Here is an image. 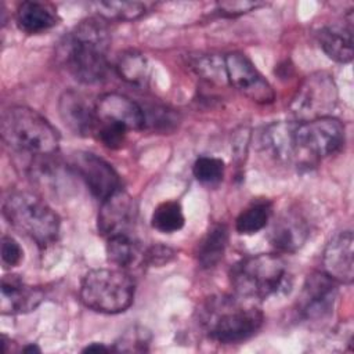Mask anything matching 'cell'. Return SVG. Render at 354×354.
<instances>
[{"label": "cell", "instance_id": "cell-14", "mask_svg": "<svg viewBox=\"0 0 354 354\" xmlns=\"http://www.w3.org/2000/svg\"><path fill=\"white\" fill-rule=\"evenodd\" d=\"M353 242L351 230H346L333 235L325 246L322 256L324 272L337 283L350 285L354 279Z\"/></svg>", "mask_w": 354, "mask_h": 354}, {"label": "cell", "instance_id": "cell-9", "mask_svg": "<svg viewBox=\"0 0 354 354\" xmlns=\"http://www.w3.org/2000/svg\"><path fill=\"white\" fill-rule=\"evenodd\" d=\"M224 75L228 83L257 104H271L275 93L271 84L254 68L252 61L241 53H230L223 58Z\"/></svg>", "mask_w": 354, "mask_h": 354}, {"label": "cell", "instance_id": "cell-7", "mask_svg": "<svg viewBox=\"0 0 354 354\" xmlns=\"http://www.w3.org/2000/svg\"><path fill=\"white\" fill-rule=\"evenodd\" d=\"M293 162L310 166L339 152L344 144V126L333 116L293 122Z\"/></svg>", "mask_w": 354, "mask_h": 354}, {"label": "cell", "instance_id": "cell-30", "mask_svg": "<svg viewBox=\"0 0 354 354\" xmlns=\"http://www.w3.org/2000/svg\"><path fill=\"white\" fill-rule=\"evenodd\" d=\"M264 6V3L259 1H246V0H238V1H218L216 4V11L227 18L239 17L242 14L250 12L259 7Z\"/></svg>", "mask_w": 354, "mask_h": 354}, {"label": "cell", "instance_id": "cell-18", "mask_svg": "<svg viewBox=\"0 0 354 354\" xmlns=\"http://www.w3.org/2000/svg\"><path fill=\"white\" fill-rule=\"evenodd\" d=\"M318 43L322 51L333 61L347 64L353 59V12L346 22L332 24L318 30Z\"/></svg>", "mask_w": 354, "mask_h": 354}, {"label": "cell", "instance_id": "cell-19", "mask_svg": "<svg viewBox=\"0 0 354 354\" xmlns=\"http://www.w3.org/2000/svg\"><path fill=\"white\" fill-rule=\"evenodd\" d=\"M59 21L57 8L47 1H22L15 11L18 29L28 35L43 33L54 28Z\"/></svg>", "mask_w": 354, "mask_h": 354}, {"label": "cell", "instance_id": "cell-6", "mask_svg": "<svg viewBox=\"0 0 354 354\" xmlns=\"http://www.w3.org/2000/svg\"><path fill=\"white\" fill-rule=\"evenodd\" d=\"M286 279V264L275 253H259L235 263L230 281L236 295L263 300L282 289Z\"/></svg>", "mask_w": 354, "mask_h": 354}, {"label": "cell", "instance_id": "cell-4", "mask_svg": "<svg viewBox=\"0 0 354 354\" xmlns=\"http://www.w3.org/2000/svg\"><path fill=\"white\" fill-rule=\"evenodd\" d=\"M3 216L8 224L40 248L58 239L59 217L39 195L28 191L10 192L3 201Z\"/></svg>", "mask_w": 354, "mask_h": 354}, {"label": "cell", "instance_id": "cell-22", "mask_svg": "<svg viewBox=\"0 0 354 354\" xmlns=\"http://www.w3.org/2000/svg\"><path fill=\"white\" fill-rule=\"evenodd\" d=\"M115 69L120 79L129 84L144 87L151 76V66L148 59L138 51H124L119 55Z\"/></svg>", "mask_w": 354, "mask_h": 354}, {"label": "cell", "instance_id": "cell-12", "mask_svg": "<svg viewBox=\"0 0 354 354\" xmlns=\"http://www.w3.org/2000/svg\"><path fill=\"white\" fill-rule=\"evenodd\" d=\"M71 166L86 183L93 196L100 201L106 199L120 189V178L116 170L95 153L84 151L75 152L71 158Z\"/></svg>", "mask_w": 354, "mask_h": 354}, {"label": "cell", "instance_id": "cell-25", "mask_svg": "<svg viewBox=\"0 0 354 354\" xmlns=\"http://www.w3.org/2000/svg\"><path fill=\"white\" fill-rule=\"evenodd\" d=\"M185 217L183 207L177 201H165L159 203L151 216V225L163 234H171L184 227Z\"/></svg>", "mask_w": 354, "mask_h": 354}, {"label": "cell", "instance_id": "cell-8", "mask_svg": "<svg viewBox=\"0 0 354 354\" xmlns=\"http://www.w3.org/2000/svg\"><path fill=\"white\" fill-rule=\"evenodd\" d=\"M336 97V86L329 75H311L297 90L290 109L299 122L330 116L329 113L335 108Z\"/></svg>", "mask_w": 354, "mask_h": 354}, {"label": "cell", "instance_id": "cell-1", "mask_svg": "<svg viewBox=\"0 0 354 354\" xmlns=\"http://www.w3.org/2000/svg\"><path fill=\"white\" fill-rule=\"evenodd\" d=\"M109 33L98 17L80 21L64 39L59 51L69 73L80 83L93 84L108 72Z\"/></svg>", "mask_w": 354, "mask_h": 354}, {"label": "cell", "instance_id": "cell-27", "mask_svg": "<svg viewBox=\"0 0 354 354\" xmlns=\"http://www.w3.org/2000/svg\"><path fill=\"white\" fill-rule=\"evenodd\" d=\"M149 344V333L144 328L133 326L126 330L120 339L115 343L116 351L134 353V351H147Z\"/></svg>", "mask_w": 354, "mask_h": 354}, {"label": "cell", "instance_id": "cell-3", "mask_svg": "<svg viewBox=\"0 0 354 354\" xmlns=\"http://www.w3.org/2000/svg\"><path fill=\"white\" fill-rule=\"evenodd\" d=\"M1 137L15 151L33 156H48L59 148V134L37 111L15 105L1 115Z\"/></svg>", "mask_w": 354, "mask_h": 354}, {"label": "cell", "instance_id": "cell-33", "mask_svg": "<svg viewBox=\"0 0 354 354\" xmlns=\"http://www.w3.org/2000/svg\"><path fill=\"white\" fill-rule=\"evenodd\" d=\"M83 351H84V353H100V351H111V347L105 346L104 343H97V342H94V343H90V344H87V346L83 348Z\"/></svg>", "mask_w": 354, "mask_h": 354}, {"label": "cell", "instance_id": "cell-29", "mask_svg": "<svg viewBox=\"0 0 354 354\" xmlns=\"http://www.w3.org/2000/svg\"><path fill=\"white\" fill-rule=\"evenodd\" d=\"M144 109V108H142ZM149 112L144 111L145 115V127H155L156 130H170L176 126L177 118L171 113V111L166 108H151Z\"/></svg>", "mask_w": 354, "mask_h": 354}, {"label": "cell", "instance_id": "cell-23", "mask_svg": "<svg viewBox=\"0 0 354 354\" xmlns=\"http://www.w3.org/2000/svg\"><path fill=\"white\" fill-rule=\"evenodd\" d=\"M272 213V206L268 201H256L248 205L235 220V230L243 235H252L261 231Z\"/></svg>", "mask_w": 354, "mask_h": 354}, {"label": "cell", "instance_id": "cell-32", "mask_svg": "<svg viewBox=\"0 0 354 354\" xmlns=\"http://www.w3.org/2000/svg\"><path fill=\"white\" fill-rule=\"evenodd\" d=\"M176 252L165 245H153L145 249V266H163L171 261Z\"/></svg>", "mask_w": 354, "mask_h": 354}, {"label": "cell", "instance_id": "cell-21", "mask_svg": "<svg viewBox=\"0 0 354 354\" xmlns=\"http://www.w3.org/2000/svg\"><path fill=\"white\" fill-rule=\"evenodd\" d=\"M228 245V228L223 223L213 224L196 246V261L202 268H213L223 259Z\"/></svg>", "mask_w": 354, "mask_h": 354}, {"label": "cell", "instance_id": "cell-28", "mask_svg": "<svg viewBox=\"0 0 354 354\" xmlns=\"http://www.w3.org/2000/svg\"><path fill=\"white\" fill-rule=\"evenodd\" d=\"M127 131L124 127L116 126V124H111V123H95L94 127V133L97 136V138L108 148L111 149H116L120 148L124 141H126V136Z\"/></svg>", "mask_w": 354, "mask_h": 354}, {"label": "cell", "instance_id": "cell-26", "mask_svg": "<svg viewBox=\"0 0 354 354\" xmlns=\"http://www.w3.org/2000/svg\"><path fill=\"white\" fill-rule=\"evenodd\" d=\"M224 162L220 158L214 156H199L194 166H192V173L195 178L209 187L217 185L221 183L224 177Z\"/></svg>", "mask_w": 354, "mask_h": 354}, {"label": "cell", "instance_id": "cell-20", "mask_svg": "<svg viewBox=\"0 0 354 354\" xmlns=\"http://www.w3.org/2000/svg\"><path fill=\"white\" fill-rule=\"evenodd\" d=\"M145 249L134 235H119L106 239L108 260L124 271L145 266Z\"/></svg>", "mask_w": 354, "mask_h": 354}, {"label": "cell", "instance_id": "cell-10", "mask_svg": "<svg viewBox=\"0 0 354 354\" xmlns=\"http://www.w3.org/2000/svg\"><path fill=\"white\" fill-rule=\"evenodd\" d=\"M337 282L324 271L311 272L300 290L296 311L303 319L319 321L330 315L337 297Z\"/></svg>", "mask_w": 354, "mask_h": 354}, {"label": "cell", "instance_id": "cell-2", "mask_svg": "<svg viewBox=\"0 0 354 354\" xmlns=\"http://www.w3.org/2000/svg\"><path fill=\"white\" fill-rule=\"evenodd\" d=\"M254 301L236 293L210 297L199 311L201 324L209 337L218 343L245 342L256 335L264 322V314Z\"/></svg>", "mask_w": 354, "mask_h": 354}, {"label": "cell", "instance_id": "cell-13", "mask_svg": "<svg viewBox=\"0 0 354 354\" xmlns=\"http://www.w3.org/2000/svg\"><path fill=\"white\" fill-rule=\"evenodd\" d=\"M95 123H111L126 130H141L145 126L142 106L126 95L108 93L95 102Z\"/></svg>", "mask_w": 354, "mask_h": 354}, {"label": "cell", "instance_id": "cell-31", "mask_svg": "<svg viewBox=\"0 0 354 354\" xmlns=\"http://www.w3.org/2000/svg\"><path fill=\"white\" fill-rule=\"evenodd\" d=\"M24 259V250L21 245L10 235H4L1 239V261L6 268L18 266Z\"/></svg>", "mask_w": 354, "mask_h": 354}, {"label": "cell", "instance_id": "cell-15", "mask_svg": "<svg viewBox=\"0 0 354 354\" xmlns=\"http://www.w3.org/2000/svg\"><path fill=\"white\" fill-rule=\"evenodd\" d=\"M41 289L25 283L18 275L10 274L1 278L0 311L3 315H15L33 311L43 300Z\"/></svg>", "mask_w": 354, "mask_h": 354}, {"label": "cell", "instance_id": "cell-34", "mask_svg": "<svg viewBox=\"0 0 354 354\" xmlns=\"http://www.w3.org/2000/svg\"><path fill=\"white\" fill-rule=\"evenodd\" d=\"M22 351H24V353H40V348H39L36 344L29 343V344H26V346L22 347Z\"/></svg>", "mask_w": 354, "mask_h": 354}, {"label": "cell", "instance_id": "cell-16", "mask_svg": "<svg viewBox=\"0 0 354 354\" xmlns=\"http://www.w3.org/2000/svg\"><path fill=\"white\" fill-rule=\"evenodd\" d=\"M59 116L65 126L79 136L94 133L95 127V104L76 90H66L59 97Z\"/></svg>", "mask_w": 354, "mask_h": 354}, {"label": "cell", "instance_id": "cell-5", "mask_svg": "<svg viewBox=\"0 0 354 354\" xmlns=\"http://www.w3.org/2000/svg\"><path fill=\"white\" fill-rule=\"evenodd\" d=\"M136 295V282L122 268H95L88 271L80 283V300L93 311L119 314L126 311Z\"/></svg>", "mask_w": 354, "mask_h": 354}, {"label": "cell", "instance_id": "cell-24", "mask_svg": "<svg viewBox=\"0 0 354 354\" xmlns=\"http://www.w3.org/2000/svg\"><path fill=\"white\" fill-rule=\"evenodd\" d=\"M91 7L104 21H134L147 11V6L140 1H95Z\"/></svg>", "mask_w": 354, "mask_h": 354}, {"label": "cell", "instance_id": "cell-17", "mask_svg": "<svg viewBox=\"0 0 354 354\" xmlns=\"http://www.w3.org/2000/svg\"><path fill=\"white\" fill-rule=\"evenodd\" d=\"M310 235L306 218L293 210H288L272 224L268 241L279 252L293 253L299 250Z\"/></svg>", "mask_w": 354, "mask_h": 354}, {"label": "cell", "instance_id": "cell-11", "mask_svg": "<svg viewBox=\"0 0 354 354\" xmlns=\"http://www.w3.org/2000/svg\"><path fill=\"white\" fill-rule=\"evenodd\" d=\"M136 221V201L122 188L101 201V207L97 216V228L105 239L119 235H133Z\"/></svg>", "mask_w": 354, "mask_h": 354}]
</instances>
